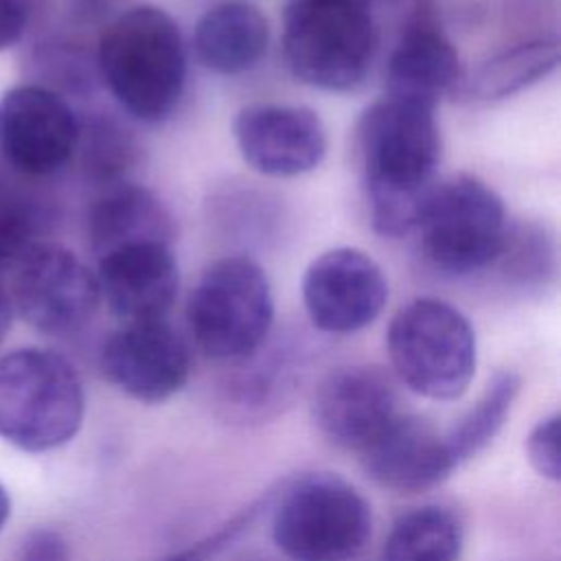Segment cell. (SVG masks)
Wrapping results in <instances>:
<instances>
[{"label": "cell", "mask_w": 561, "mask_h": 561, "mask_svg": "<svg viewBox=\"0 0 561 561\" xmlns=\"http://www.w3.org/2000/svg\"><path fill=\"white\" fill-rule=\"evenodd\" d=\"M355 149L373 230L388 239L416 230L438 182L440 129L434 110L383 94L362 112Z\"/></svg>", "instance_id": "6da1fadb"}, {"label": "cell", "mask_w": 561, "mask_h": 561, "mask_svg": "<svg viewBox=\"0 0 561 561\" xmlns=\"http://www.w3.org/2000/svg\"><path fill=\"white\" fill-rule=\"evenodd\" d=\"M186 66V44L178 22L153 4H136L118 13L99 37L96 68L105 88L142 123L173 116L184 96Z\"/></svg>", "instance_id": "7a4b0ae2"}, {"label": "cell", "mask_w": 561, "mask_h": 561, "mask_svg": "<svg viewBox=\"0 0 561 561\" xmlns=\"http://www.w3.org/2000/svg\"><path fill=\"white\" fill-rule=\"evenodd\" d=\"M85 414L77 368L50 348H15L0 357V438L42 454L75 438Z\"/></svg>", "instance_id": "3957f363"}, {"label": "cell", "mask_w": 561, "mask_h": 561, "mask_svg": "<svg viewBox=\"0 0 561 561\" xmlns=\"http://www.w3.org/2000/svg\"><path fill=\"white\" fill-rule=\"evenodd\" d=\"M386 348L397 379L419 397L451 401L467 392L478 342L467 316L447 300L421 296L397 309Z\"/></svg>", "instance_id": "277c9868"}, {"label": "cell", "mask_w": 561, "mask_h": 561, "mask_svg": "<svg viewBox=\"0 0 561 561\" xmlns=\"http://www.w3.org/2000/svg\"><path fill=\"white\" fill-rule=\"evenodd\" d=\"M280 50L287 70L324 92L355 90L370 72L377 26L368 9L329 0H289Z\"/></svg>", "instance_id": "5b68a950"}, {"label": "cell", "mask_w": 561, "mask_h": 561, "mask_svg": "<svg viewBox=\"0 0 561 561\" xmlns=\"http://www.w3.org/2000/svg\"><path fill=\"white\" fill-rule=\"evenodd\" d=\"M272 322V285L250 256L230 254L208 263L186 300V324L197 348L219 362L252 357Z\"/></svg>", "instance_id": "8992f818"}, {"label": "cell", "mask_w": 561, "mask_h": 561, "mask_svg": "<svg viewBox=\"0 0 561 561\" xmlns=\"http://www.w3.org/2000/svg\"><path fill=\"white\" fill-rule=\"evenodd\" d=\"M416 230L436 270L465 276L500 259L511 226L497 191L471 173H458L434 184Z\"/></svg>", "instance_id": "52a82bcc"}, {"label": "cell", "mask_w": 561, "mask_h": 561, "mask_svg": "<svg viewBox=\"0 0 561 561\" xmlns=\"http://www.w3.org/2000/svg\"><path fill=\"white\" fill-rule=\"evenodd\" d=\"M368 502L335 476H309L289 486L272 515V537L291 561H351L370 539Z\"/></svg>", "instance_id": "ba28073f"}, {"label": "cell", "mask_w": 561, "mask_h": 561, "mask_svg": "<svg viewBox=\"0 0 561 561\" xmlns=\"http://www.w3.org/2000/svg\"><path fill=\"white\" fill-rule=\"evenodd\" d=\"M11 302L35 331L66 335L94 316L101 294L96 274L72 250L35 241L15 263Z\"/></svg>", "instance_id": "9c48e42d"}, {"label": "cell", "mask_w": 561, "mask_h": 561, "mask_svg": "<svg viewBox=\"0 0 561 561\" xmlns=\"http://www.w3.org/2000/svg\"><path fill=\"white\" fill-rule=\"evenodd\" d=\"M302 302L316 329L348 335L381 316L388 302V278L368 252L351 245L331 248L307 265Z\"/></svg>", "instance_id": "30bf717a"}, {"label": "cell", "mask_w": 561, "mask_h": 561, "mask_svg": "<svg viewBox=\"0 0 561 561\" xmlns=\"http://www.w3.org/2000/svg\"><path fill=\"white\" fill-rule=\"evenodd\" d=\"M103 377L140 403H162L191 377V351L167 322H131L116 329L101 346Z\"/></svg>", "instance_id": "8fae6325"}, {"label": "cell", "mask_w": 561, "mask_h": 561, "mask_svg": "<svg viewBox=\"0 0 561 561\" xmlns=\"http://www.w3.org/2000/svg\"><path fill=\"white\" fill-rule=\"evenodd\" d=\"M241 158L261 175L296 178L327 156V127L316 110L287 103H250L232 118Z\"/></svg>", "instance_id": "7c38bea8"}, {"label": "cell", "mask_w": 561, "mask_h": 561, "mask_svg": "<svg viewBox=\"0 0 561 561\" xmlns=\"http://www.w3.org/2000/svg\"><path fill=\"white\" fill-rule=\"evenodd\" d=\"M72 107L44 85H15L0 99V149L26 175L59 171L79 145Z\"/></svg>", "instance_id": "4fadbf2b"}, {"label": "cell", "mask_w": 561, "mask_h": 561, "mask_svg": "<svg viewBox=\"0 0 561 561\" xmlns=\"http://www.w3.org/2000/svg\"><path fill=\"white\" fill-rule=\"evenodd\" d=\"M399 397L390 377L375 366H344L318 388L313 419L322 436L340 449H366L397 416Z\"/></svg>", "instance_id": "5bb4252c"}, {"label": "cell", "mask_w": 561, "mask_h": 561, "mask_svg": "<svg viewBox=\"0 0 561 561\" xmlns=\"http://www.w3.org/2000/svg\"><path fill=\"white\" fill-rule=\"evenodd\" d=\"M101 300L123 322L164 320L180 291L178 259L167 243H138L99 259Z\"/></svg>", "instance_id": "9a60e30c"}, {"label": "cell", "mask_w": 561, "mask_h": 561, "mask_svg": "<svg viewBox=\"0 0 561 561\" xmlns=\"http://www.w3.org/2000/svg\"><path fill=\"white\" fill-rule=\"evenodd\" d=\"M359 462L377 484L399 493L427 491L456 469L443 434L403 412L359 451Z\"/></svg>", "instance_id": "2e32d148"}, {"label": "cell", "mask_w": 561, "mask_h": 561, "mask_svg": "<svg viewBox=\"0 0 561 561\" xmlns=\"http://www.w3.org/2000/svg\"><path fill=\"white\" fill-rule=\"evenodd\" d=\"M460 79L458 50L434 18L408 20L386 61V96L436 110Z\"/></svg>", "instance_id": "e0dca14e"}, {"label": "cell", "mask_w": 561, "mask_h": 561, "mask_svg": "<svg viewBox=\"0 0 561 561\" xmlns=\"http://www.w3.org/2000/svg\"><path fill=\"white\" fill-rule=\"evenodd\" d=\"M270 46V22L265 13L245 0H224L208 7L193 28L197 61L224 77L256 68Z\"/></svg>", "instance_id": "ac0fdd59"}, {"label": "cell", "mask_w": 561, "mask_h": 561, "mask_svg": "<svg viewBox=\"0 0 561 561\" xmlns=\"http://www.w3.org/2000/svg\"><path fill=\"white\" fill-rule=\"evenodd\" d=\"M88 234L92 252L101 259L114 250L138 243H167L175 237L169 206L136 182L112 184L90 208Z\"/></svg>", "instance_id": "d6986e66"}, {"label": "cell", "mask_w": 561, "mask_h": 561, "mask_svg": "<svg viewBox=\"0 0 561 561\" xmlns=\"http://www.w3.org/2000/svg\"><path fill=\"white\" fill-rule=\"evenodd\" d=\"M561 48L554 37H535L513 44L484 59L458 83L460 94L471 103L508 99L557 70Z\"/></svg>", "instance_id": "ffe728a7"}, {"label": "cell", "mask_w": 561, "mask_h": 561, "mask_svg": "<svg viewBox=\"0 0 561 561\" xmlns=\"http://www.w3.org/2000/svg\"><path fill=\"white\" fill-rule=\"evenodd\" d=\"M465 526L460 517L438 504L416 506L392 524L381 559L383 561H460Z\"/></svg>", "instance_id": "44dd1931"}, {"label": "cell", "mask_w": 561, "mask_h": 561, "mask_svg": "<svg viewBox=\"0 0 561 561\" xmlns=\"http://www.w3.org/2000/svg\"><path fill=\"white\" fill-rule=\"evenodd\" d=\"M522 379L513 370H497L478 401L449 427L443 438L456 469L478 456L502 430L519 394Z\"/></svg>", "instance_id": "7402d4cb"}, {"label": "cell", "mask_w": 561, "mask_h": 561, "mask_svg": "<svg viewBox=\"0 0 561 561\" xmlns=\"http://www.w3.org/2000/svg\"><path fill=\"white\" fill-rule=\"evenodd\" d=\"M140 147L134 136L112 121L96 123L88 142V167L101 180L127 182L125 173L138 162Z\"/></svg>", "instance_id": "603a6c76"}, {"label": "cell", "mask_w": 561, "mask_h": 561, "mask_svg": "<svg viewBox=\"0 0 561 561\" xmlns=\"http://www.w3.org/2000/svg\"><path fill=\"white\" fill-rule=\"evenodd\" d=\"M526 458L530 467L546 480H561V416L541 419L526 436Z\"/></svg>", "instance_id": "cb8c5ba5"}, {"label": "cell", "mask_w": 561, "mask_h": 561, "mask_svg": "<svg viewBox=\"0 0 561 561\" xmlns=\"http://www.w3.org/2000/svg\"><path fill=\"white\" fill-rule=\"evenodd\" d=\"M35 226L28 210L0 202V265H15L18 259L35 243Z\"/></svg>", "instance_id": "d4e9b609"}, {"label": "cell", "mask_w": 561, "mask_h": 561, "mask_svg": "<svg viewBox=\"0 0 561 561\" xmlns=\"http://www.w3.org/2000/svg\"><path fill=\"white\" fill-rule=\"evenodd\" d=\"M15 561H70V548L61 533L35 528L22 539Z\"/></svg>", "instance_id": "484cf974"}, {"label": "cell", "mask_w": 561, "mask_h": 561, "mask_svg": "<svg viewBox=\"0 0 561 561\" xmlns=\"http://www.w3.org/2000/svg\"><path fill=\"white\" fill-rule=\"evenodd\" d=\"M254 508H256V506H250L243 515H239L237 519H232L224 530L215 533V535L208 537L206 541H199L197 546H193V548H188V550H184V552H180V554H175V557H171V559H167V561H206V559L213 557L221 546H226L243 526L250 524V519L254 517Z\"/></svg>", "instance_id": "4316f807"}, {"label": "cell", "mask_w": 561, "mask_h": 561, "mask_svg": "<svg viewBox=\"0 0 561 561\" xmlns=\"http://www.w3.org/2000/svg\"><path fill=\"white\" fill-rule=\"evenodd\" d=\"M26 28V7L22 0H0V50L13 46Z\"/></svg>", "instance_id": "83f0119b"}, {"label": "cell", "mask_w": 561, "mask_h": 561, "mask_svg": "<svg viewBox=\"0 0 561 561\" xmlns=\"http://www.w3.org/2000/svg\"><path fill=\"white\" fill-rule=\"evenodd\" d=\"M390 4H394L397 9H405L408 11V20H416V18H432L430 9L434 7V0H388ZM405 20V22H408Z\"/></svg>", "instance_id": "f1b7e54d"}, {"label": "cell", "mask_w": 561, "mask_h": 561, "mask_svg": "<svg viewBox=\"0 0 561 561\" xmlns=\"http://www.w3.org/2000/svg\"><path fill=\"white\" fill-rule=\"evenodd\" d=\"M11 320H13V302L7 289L0 285V344L11 329Z\"/></svg>", "instance_id": "f546056e"}, {"label": "cell", "mask_w": 561, "mask_h": 561, "mask_svg": "<svg viewBox=\"0 0 561 561\" xmlns=\"http://www.w3.org/2000/svg\"><path fill=\"white\" fill-rule=\"evenodd\" d=\"M9 515H11V497H9L7 489H4V484L0 482V530L4 528Z\"/></svg>", "instance_id": "4dcf8cb0"}, {"label": "cell", "mask_w": 561, "mask_h": 561, "mask_svg": "<svg viewBox=\"0 0 561 561\" xmlns=\"http://www.w3.org/2000/svg\"><path fill=\"white\" fill-rule=\"evenodd\" d=\"M329 2H340V4H348V7H359V9H373L375 0H329Z\"/></svg>", "instance_id": "1f68e13d"}]
</instances>
